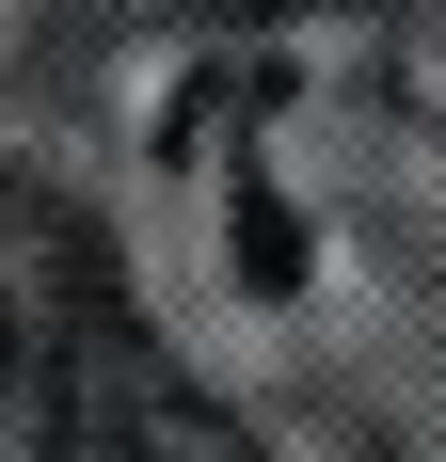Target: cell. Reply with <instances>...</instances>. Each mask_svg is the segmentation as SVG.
Here are the masks:
<instances>
[{
    "instance_id": "obj_1",
    "label": "cell",
    "mask_w": 446,
    "mask_h": 462,
    "mask_svg": "<svg viewBox=\"0 0 446 462\" xmlns=\"http://www.w3.org/2000/svg\"><path fill=\"white\" fill-rule=\"evenodd\" d=\"M48 462H239L223 399L128 319V287H80V319L48 351Z\"/></svg>"
},
{
    "instance_id": "obj_2",
    "label": "cell",
    "mask_w": 446,
    "mask_h": 462,
    "mask_svg": "<svg viewBox=\"0 0 446 462\" xmlns=\"http://www.w3.org/2000/svg\"><path fill=\"white\" fill-rule=\"evenodd\" d=\"M239 255H256V272L287 287V272H303V224H287V208H271V191H239Z\"/></svg>"
},
{
    "instance_id": "obj_4",
    "label": "cell",
    "mask_w": 446,
    "mask_h": 462,
    "mask_svg": "<svg viewBox=\"0 0 446 462\" xmlns=\"http://www.w3.org/2000/svg\"><path fill=\"white\" fill-rule=\"evenodd\" d=\"M0 383H16V287H0Z\"/></svg>"
},
{
    "instance_id": "obj_3",
    "label": "cell",
    "mask_w": 446,
    "mask_h": 462,
    "mask_svg": "<svg viewBox=\"0 0 446 462\" xmlns=\"http://www.w3.org/2000/svg\"><path fill=\"white\" fill-rule=\"evenodd\" d=\"M208 16H303V0H208Z\"/></svg>"
}]
</instances>
